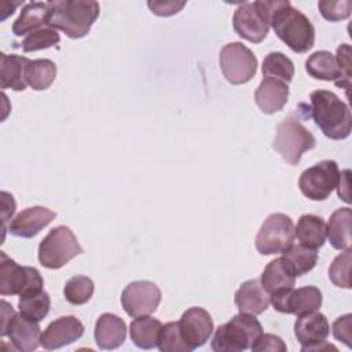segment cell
<instances>
[{"mask_svg":"<svg viewBox=\"0 0 352 352\" xmlns=\"http://www.w3.org/2000/svg\"><path fill=\"white\" fill-rule=\"evenodd\" d=\"M15 315V311L12 308L11 304H8L7 301L1 300V327H0V336L4 337V333L7 330L8 323L11 322L12 316Z\"/></svg>","mask_w":352,"mask_h":352,"instance_id":"7bdbcfd3","label":"cell"},{"mask_svg":"<svg viewBox=\"0 0 352 352\" xmlns=\"http://www.w3.org/2000/svg\"><path fill=\"white\" fill-rule=\"evenodd\" d=\"M186 6V1H177V0H154L147 1V7L151 10L153 14L158 16H170L182 11V8Z\"/></svg>","mask_w":352,"mask_h":352,"instance_id":"ab89813d","label":"cell"},{"mask_svg":"<svg viewBox=\"0 0 352 352\" xmlns=\"http://www.w3.org/2000/svg\"><path fill=\"white\" fill-rule=\"evenodd\" d=\"M263 76L290 82L294 77L293 62L282 52H270L263 60Z\"/></svg>","mask_w":352,"mask_h":352,"instance_id":"1f68e13d","label":"cell"},{"mask_svg":"<svg viewBox=\"0 0 352 352\" xmlns=\"http://www.w3.org/2000/svg\"><path fill=\"white\" fill-rule=\"evenodd\" d=\"M330 333V326L326 316L318 311L302 314L294 323V334L301 344L302 352L312 351L316 345L326 341Z\"/></svg>","mask_w":352,"mask_h":352,"instance_id":"9a60e30c","label":"cell"},{"mask_svg":"<svg viewBox=\"0 0 352 352\" xmlns=\"http://www.w3.org/2000/svg\"><path fill=\"white\" fill-rule=\"evenodd\" d=\"M333 336L336 340L342 341L348 348L352 346V315L346 314L333 322Z\"/></svg>","mask_w":352,"mask_h":352,"instance_id":"74e56055","label":"cell"},{"mask_svg":"<svg viewBox=\"0 0 352 352\" xmlns=\"http://www.w3.org/2000/svg\"><path fill=\"white\" fill-rule=\"evenodd\" d=\"M44 26H47V3L32 1L22 7L19 16L12 25V33L21 37Z\"/></svg>","mask_w":352,"mask_h":352,"instance_id":"484cf974","label":"cell"},{"mask_svg":"<svg viewBox=\"0 0 352 352\" xmlns=\"http://www.w3.org/2000/svg\"><path fill=\"white\" fill-rule=\"evenodd\" d=\"M4 336H8L12 346L21 352H30L41 345L38 322L30 320L22 314H15L12 316Z\"/></svg>","mask_w":352,"mask_h":352,"instance_id":"ac0fdd59","label":"cell"},{"mask_svg":"<svg viewBox=\"0 0 352 352\" xmlns=\"http://www.w3.org/2000/svg\"><path fill=\"white\" fill-rule=\"evenodd\" d=\"M220 69L226 80L234 85L250 81L257 72V58L242 43H228L220 50Z\"/></svg>","mask_w":352,"mask_h":352,"instance_id":"9c48e42d","label":"cell"},{"mask_svg":"<svg viewBox=\"0 0 352 352\" xmlns=\"http://www.w3.org/2000/svg\"><path fill=\"white\" fill-rule=\"evenodd\" d=\"M56 77V66L50 59L30 60L26 69V84L34 91L50 88Z\"/></svg>","mask_w":352,"mask_h":352,"instance_id":"f546056e","label":"cell"},{"mask_svg":"<svg viewBox=\"0 0 352 352\" xmlns=\"http://www.w3.org/2000/svg\"><path fill=\"white\" fill-rule=\"evenodd\" d=\"M318 8L322 16L330 22H338L346 19L352 11V1L351 0H341V1H330V0H320L318 3Z\"/></svg>","mask_w":352,"mask_h":352,"instance_id":"8d00e7d4","label":"cell"},{"mask_svg":"<svg viewBox=\"0 0 352 352\" xmlns=\"http://www.w3.org/2000/svg\"><path fill=\"white\" fill-rule=\"evenodd\" d=\"M263 336L261 323L256 315L241 314L217 327L210 348L214 352H242L250 349Z\"/></svg>","mask_w":352,"mask_h":352,"instance_id":"277c9868","label":"cell"},{"mask_svg":"<svg viewBox=\"0 0 352 352\" xmlns=\"http://www.w3.org/2000/svg\"><path fill=\"white\" fill-rule=\"evenodd\" d=\"M340 180V170L336 161L324 160L305 169L300 179L298 187L304 197L311 201H324Z\"/></svg>","mask_w":352,"mask_h":352,"instance_id":"30bf717a","label":"cell"},{"mask_svg":"<svg viewBox=\"0 0 352 352\" xmlns=\"http://www.w3.org/2000/svg\"><path fill=\"white\" fill-rule=\"evenodd\" d=\"M161 302L160 287L150 280H135L125 286L121 294V305L131 318L155 312Z\"/></svg>","mask_w":352,"mask_h":352,"instance_id":"7c38bea8","label":"cell"},{"mask_svg":"<svg viewBox=\"0 0 352 352\" xmlns=\"http://www.w3.org/2000/svg\"><path fill=\"white\" fill-rule=\"evenodd\" d=\"M60 41V36L56 29L51 26H44L30 34H28L23 41L21 43V47L25 52H34L40 50H47L50 47L56 45Z\"/></svg>","mask_w":352,"mask_h":352,"instance_id":"e575fe53","label":"cell"},{"mask_svg":"<svg viewBox=\"0 0 352 352\" xmlns=\"http://www.w3.org/2000/svg\"><path fill=\"white\" fill-rule=\"evenodd\" d=\"M337 62L344 73V77L351 81V47L348 44H341L337 48Z\"/></svg>","mask_w":352,"mask_h":352,"instance_id":"60d3db41","label":"cell"},{"mask_svg":"<svg viewBox=\"0 0 352 352\" xmlns=\"http://www.w3.org/2000/svg\"><path fill=\"white\" fill-rule=\"evenodd\" d=\"M94 290L95 285L91 278L84 275H76L65 283L63 294L67 302L73 305H82L91 300Z\"/></svg>","mask_w":352,"mask_h":352,"instance_id":"d6a6232c","label":"cell"},{"mask_svg":"<svg viewBox=\"0 0 352 352\" xmlns=\"http://www.w3.org/2000/svg\"><path fill=\"white\" fill-rule=\"evenodd\" d=\"M18 308L23 316L30 320L40 322L43 320L51 308V300L47 292H32L19 296Z\"/></svg>","mask_w":352,"mask_h":352,"instance_id":"4dcf8cb0","label":"cell"},{"mask_svg":"<svg viewBox=\"0 0 352 352\" xmlns=\"http://www.w3.org/2000/svg\"><path fill=\"white\" fill-rule=\"evenodd\" d=\"M99 12V3L94 0H52L47 3V26L70 38H81L89 33Z\"/></svg>","mask_w":352,"mask_h":352,"instance_id":"7a4b0ae2","label":"cell"},{"mask_svg":"<svg viewBox=\"0 0 352 352\" xmlns=\"http://www.w3.org/2000/svg\"><path fill=\"white\" fill-rule=\"evenodd\" d=\"M311 116L323 135L333 140H342L351 135V110L334 92L318 89L309 95Z\"/></svg>","mask_w":352,"mask_h":352,"instance_id":"3957f363","label":"cell"},{"mask_svg":"<svg viewBox=\"0 0 352 352\" xmlns=\"http://www.w3.org/2000/svg\"><path fill=\"white\" fill-rule=\"evenodd\" d=\"M81 253L82 248L73 231L66 226L52 228L38 245V261L50 270L62 268Z\"/></svg>","mask_w":352,"mask_h":352,"instance_id":"5b68a950","label":"cell"},{"mask_svg":"<svg viewBox=\"0 0 352 352\" xmlns=\"http://www.w3.org/2000/svg\"><path fill=\"white\" fill-rule=\"evenodd\" d=\"M22 3L23 1H0V7H6V11L3 14H0V21H4L8 15H11L14 12V10Z\"/></svg>","mask_w":352,"mask_h":352,"instance_id":"ee69618b","label":"cell"},{"mask_svg":"<svg viewBox=\"0 0 352 352\" xmlns=\"http://www.w3.org/2000/svg\"><path fill=\"white\" fill-rule=\"evenodd\" d=\"M351 208H340L331 213L326 226V236L334 249L345 250L351 248Z\"/></svg>","mask_w":352,"mask_h":352,"instance_id":"cb8c5ba5","label":"cell"},{"mask_svg":"<svg viewBox=\"0 0 352 352\" xmlns=\"http://www.w3.org/2000/svg\"><path fill=\"white\" fill-rule=\"evenodd\" d=\"M257 7L267 18L275 34L294 52H308L315 44V29L311 21L289 0H257Z\"/></svg>","mask_w":352,"mask_h":352,"instance_id":"6da1fadb","label":"cell"},{"mask_svg":"<svg viewBox=\"0 0 352 352\" xmlns=\"http://www.w3.org/2000/svg\"><path fill=\"white\" fill-rule=\"evenodd\" d=\"M305 70L311 77L323 81H334L337 87L345 88L348 92L351 81L344 77V73L337 62V58L331 52L316 51L312 55H309V58L305 62Z\"/></svg>","mask_w":352,"mask_h":352,"instance_id":"d6986e66","label":"cell"},{"mask_svg":"<svg viewBox=\"0 0 352 352\" xmlns=\"http://www.w3.org/2000/svg\"><path fill=\"white\" fill-rule=\"evenodd\" d=\"M94 336L100 349H116L125 341V322L114 314H102L95 323Z\"/></svg>","mask_w":352,"mask_h":352,"instance_id":"7402d4cb","label":"cell"},{"mask_svg":"<svg viewBox=\"0 0 352 352\" xmlns=\"http://www.w3.org/2000/svg\"><path fill=\"white\" fill-rule=\"evenodd\" d=\"M294 236L301 245L318 250L326 241V223L320 216L302 214L294 227Z\"/></svg>","mask_w":352,"mask_h":352,"instance_id":"d4e9b609","label":"cell"},{"mask_svg":"<svg viewBox=\"0 0 352 352\" xmlns=\"http://www.w3.org/2000/svg\"><path fill=\"white\" fill-rule=\"evenodd\" d=\"M232 26L236 34L250 43H261L270 30V25L256 7V3L241 4L232 16Z\"/></svg>","mask_w":352,"mask_h":352,"instance_id":"5bb4252c","label":"cell"},{"mask_svg":"<svg viewBox=\"0 0 352 352\" xmlns=\"http://www.w3.org/2000/svg\"><path fill=\"white\" fill-rule=\"evenodd\" d=\"M235 305L241 314L260 315L270 305V294L263 287L260 279L245 280L234 296Z\"/></svg>","mask_w":352,"mask_h":352,"instance_id":"44dd1931","label":"cell"},{"mask_svg":"<svg viewBox=\"0 0 352 352\" xmlns=\"http://www.w3.org/2000/svg\"><path fill=\"white\" fill-rule=\"evenodd\" d=\"M351 248L345 249L344 253H340L333 263L330 264L329 268V279L338 287L349 289L351 282H349V267H351Z\"/></svg>","mask_w":352,"mask_h":352,"instance_id":"d590c367","label":"cell"},{"mask_svg":"<svg viewBox=\"0 0 352 352\" xmlns=\"http://www.w3.org/2000/svg\"><path fill=\"white\" fill-rule=\"evenodd\" d=\"M322 292L316 286H304L300 289H282L270 294V302L282 314L302 315L318 311L322 305Z\"/></svg>","mask_w":352,"mask_h":352,"instance_id":"8fae6325","label":"cell"},{"mask_svg":"<svg viewBox=\"0 0 352 352\" xmlns=\"http://www.w3.org/2000/svg\"><path fill=\"white\" fill-rule=\"evenodd\" d=\"M1 205H3V209H1V217H3V231H6V226H7V221L10 220V217L14 214L15 212V201H14V197L6 191L1 192Z\"/></svg>","mask_w":352,"mask_h":352,"instance_id":"b9f144b4","label":"cell"},{"mask_svg":"<svg viewBox=\"0 0 352 352\" xmlns=\"http://www.w3.org/2000/svg\"><path fill=\"white\" fill-rule=\"evenodd\" d=\"M162 323L148 315L138 316L131 322L129 336L132 342L140 349H153L158 344Z\"/></svg>","mask_w":352,"mask_h":352,"instance_id":"4316f807","label":"cell"},{"mask_svg":"<svg viewBox=\"0 0 352 352\" xmlns=\"http://www.w3.org/2000/svg\"><path fill=\"white\" fill-rule=\"evenodd\" d=\"M55 217L56 213L45 206L26 208L11 220L8 231L19 238H33Z\"/></svg>","mask_w":352,"mask_h":352,"instance_id":"e0dca14e","label":"cell"},{"mask_svg":"<svg viewBox=\"0 0 352 352\" xmlns=\"http://www.w3.org/2000/svg\"><path fill=\"white\" fill-rule=\"evenodd\" d=\"M177 323L180 334L191 351L202 346L213 333L212 316L201 307L188 308Z\"/></svg>","mask_w":352,"mask_h":352,"instance_id":"4fadbf2b","label":"cell"},{"mask_svg":"<svg viewBox=\"0 0 352 352\" xmlns=\"http://www.w3.org/2000/svg\"><path fill=\"white\" fill-rule=\"evenodd\" d=\"M30 59L21 55L0 54V80L3 89H26V69Z\"/></svg>","mask_w":352,"mask_h":352,"instance_id":"603a6c76","label":"cell"},{"mask_svg":"<svg viewBox=\"0 0 352 352\" xmlns=\"http://www.w3.org/2000/svg\"><path fill=\"white\" fill-rule=\"evenodd\" d=\"M157 348L161 352H190L191 351L180 334L177 322H169L166 324H162L158 336Z\"/></svg>","mask_w":352,"mask_h":352,"instance_id":"836d02e7","label":"cell"},{"mask_svg":"<svg viewBox=\"0 0 352 352\" xmlns=\"http://www.w3.org/2000/svg\"><path fill=\"white\" fill-rule=\"evenodd\" d=\"M254 352H286V344L275 334H264L250 348Z\"/></svg>","mask_w":352,"mask_h":352,"instance_id":"f35d334b","label":"cell"},{"mask_svg":"<svg viewBox=\"0 0 352 352\" xmlns=\"http://www.w3.org/2000/svg\"><path fill=\"white\" fill-rule=\"evenodd\" d=\"M282 260L294 276H301L314 270L318 263V252L301 243H292L283 253Z\"/></svg>","mask_w":352,"mask_h":352,"instance_id":"83f0119b","label":"cell"},{"mask_svg":"<svg viewBox=\"0 0 352 352\" xmlns=\"http://www.w3.org/2000/svg\"><path fill=\"white\" fill-rule=\"evenodd\" d=\"M316 139L298 120L289 117L279 122L272 147L280 154L283 161L290 165H297L302 154L312 150Z\"/></svg>","mask_w":352,"mask_h":352,"instance_id":"8992f818","label":"cell"},{"mask_svg":"<svg viewBox=\"0 0 352 352\" xmlns=\"http://www.w3.org/2000/svg\"><path fill=\"white\" fill-rule=\"evenodd\" d=\"M289 99V85L285 81L264 77L254 92L256 104L265 114H274L283 109Z\"/></svg>","mask_w":352,"mask_h":352,"instance_id":"ffe728a7","label":"cell"},{"mask_svg":"<svg viewBox=\"0 0 352 352\" xmlns=\"http://www.w3.org/2000/svg\"><path fill=\"white\" fill-rule=\"evenodd\" d=\"M260 282L268 294L282 289H290L296 283V276L287 270L282 257L271 260L264 268Z\"/></svg>","mask_w":352,"mask_h":352,"instance_id":"f1b7e54d","label":"cell"},{"mask_svg":"<svg viewBox=\"0 0 352 352\" xmlns=\"http://www.w3.org/2000/svg\"><path fill=\"white\" fill-rule=\"evenodd\" d=\"M84 334V324L73 315L60 316L52 320L41 333V346L45 349H59L69 345Z\"/></svg>","mask_w":352,"mask_h":352,"instance_id":"2e32d148","label":"cell"},{"mask_svg":"<svg viewBox=\"0 0 352 352\" xmlns=\"http://www.w3.org/2000/svg\"><path fill=\"white\" fill-rule=\"evenodd\" d=\"M41 274L33 267H22L0 252V294L21 296L43 290Z\"/></svg>","mask_w":352,"mask_h":352,"instance_id":"52a82bcc","label":"cell"},{"mask_svg":"<svg viewBox=\"0 0 352 352\" xmlns=\"http://www.w3.org/2000/svg\"><path fill=\"white\" fill-rule=\"evenodd\" d=\"M294 241L293 220L285 213H272L261 224L254 245L260 254L283 253Z\"/></svg>","mask_w":352,"mask_h":352,"instance_id":"ba28073f","label":"cell"}]
</instances>
